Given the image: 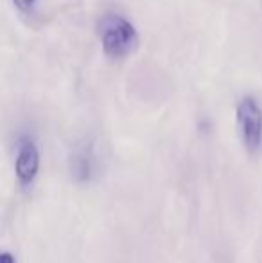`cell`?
<instances>
[{"mask_svg":"<svg viewBox=\"0 0 262 263\" xmlns=\"http://www.w3.org/2000/svg\"><path fill=\"white\" fill-rule=\"evenodd\" d=\"M40 172V149L31 136L18 140L16 159H14V176L22 188H31Z\"/></svg>","mask_w":262,"mask_h":263,"instance_id":"3957f363","label":"cell"},{"mask_svg":"<svg viewBox=\"0 0 262 263\" xmlns=\"http://www.w3.org/2000/svg\"><path fill=\"white\" fill-rule=\"evenodd\" d=\"M102 50L112 59H124L138 49V32L120 14H104L99 22Z\"/></svg>","mask_w":262,"mask_h":263,"instance_id":"6da1fadb","label":"cell"},{"mask_svg":"<svg viewBox=\"0 0 262 263\" xmlns=\"http://www.w3.org/2000/svg\"><path fill=\"white\" fill-rule=\"evenodd\" d=\"M237 127L242 145L250 154H255L262 147V107L253 97H244L237 104Z\"/></svg>","mask_w":262,"mask_h":263,"instance_id":"7a4b0ae2","label":"cell"},{"mask_svg":"<svg viewBox=\"0 0 262 263\" xmlns=\"http://www.w3.org/2000/svg\"><path fill=\"white\" fill-rule=\"evenodd\" d=\"M95 170H97V158H95L94 147L90 143H81L74 147L68 156V174L74 183H90L95 176Z\"/></svg>","mask_w":262,"mask_h":263,"instance_id":"277c9868","label":"cell"},{"mask_svg":"<svg viewBox=\"0 0 262 263\" xmlns=\"http://www.w3.org/2000/svg\"><path fill=\"white\" fill-rule=\"evenodd\" d=\"M13 2H14V6H16L20 11H29L32 6H34L36 0H13Z\"/></svg>","mask_w":262,"mask_h":263,"instance_id":"5b68a950","label":"cell"},{"mask_svg":"<svg viewBox=\"0 0 262 263\" xmlns=\"http://www.w3.org/2000/svg\"><path fill=\"white\" fill-rule=\"evenodd\" d=\"M0 263H16V258H14L9 251H4V253L0 254Z\"/></svg>","mask_w":262,"mask_h":263,"instance_id":"8992f818","label":"cell"}]
</instances>
